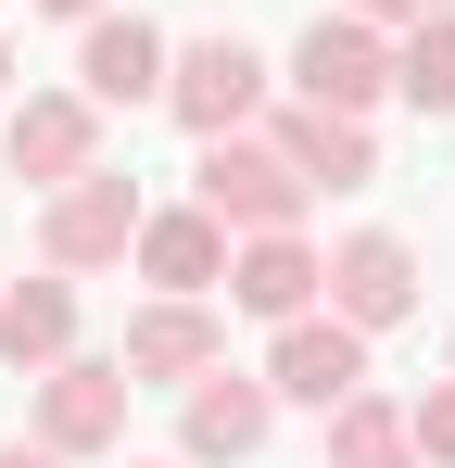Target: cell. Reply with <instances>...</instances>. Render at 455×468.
I'll use <instances>...</instances> for the list:
<instances>
[{"instance_id":"6da1fadb","label":"cell","mask_w":455,"mask_h":468,"mask_svg":"<svg viewBox=\"0 0 455 468\" xmlns=\"http://www.w3.org/2000/svg\"><path fill=\"white\" fill-rule=\"evenodd\" d=\"M190 203L216 216L228 240H253V229H303V165L266 140V127H228V140H203V165H190Z\"/></svg>"},{"instance_id":"7a4b0ae2","label":"cell","mask_w":455,"mask_h":468,"mask_svg":"<svg viewBox=\"0 0 455 468\" xmlns=\"http://www.w3.org/2000/svg\"><path fill=\"white\" fill-rule=\"evenodd\" d=\"M140 177H114V165H89L64 177L51 203H38V266H64V279H101V266H127V240H140Z\"/></svg>"},{"instance_id":"3957f363","label":"cell","mask_w":455,"mask_h":468,"mask_svg":"<svg viewBox=\"0 0 455 468\" xmlns=\"http://www.w3.org/2000/svg\"><path fill=\"white\" fill-rule=\"evenodd\" d=\"M266 51H253V38H177V51H164V114H177V127H190V140H228V127H253V114H266Z\"/></svg>"},{"instance_id":"277c9868","label":"cell","mask_w":455,"mask_h":468,"mask_svg":"<svg viewBox=\"0 0 455 468\" xmlns=\"http://www.w3.org/2000/svg\"><path fill=\"white\" fill-rule=\"evenodd\" d=\"M266 431H279V392H266V367H203V380L177 392V456L190 468H240V456H266Z\"/></svg>"},{"instance_id":"5b68a950","label":"cell","mask_w":455,"mask_h":468,"mask_svg":"<svg viewBox=\"0 0 455 468\" xmlns=\"http://www.w3.org/2000/svg\"><path fill=\"white\" fill-rule=\"evenodd\" d=\"M266 392H279V405H316V418H329V405H354V392H367V329H354V316H279V342H266Z\"/></svg>"},{"instance_id":"8992f818","label":"cell","mask_w":455,"mask_h":468,"mask_svg":"<svg viewBox=\"0 0 455 468\" xmlns=\"http://www.w3.org/2000/svg\"><path fill=\"white\" fill-rule=\"evenodd\" d=\"M127 355H64V367H38V443L51 456H114L127 443Z\"/></svg>"},{"instance_id":"52a82bcc","label":"cell","mask_w":455,"mask_h":468,"mask_svg":"<svg viewBox=\"0 0 455 468\" xmlns=\"http://www.w3.org/2000/svg\"><path fill=\"white\" fill-rule=\"evenodd\" d=\"M291 89L303 101H342V114H379V101H392V26L316 13V26L291 38Z\"/></svg>"},{"instance_id":"ba28073f","label":"cell","mask_w":455,"mask_h":468,"mask_svg":"<svg viewBox=\"0 0 455 468\" xmlns=\"http://www.w3.org/2000/svg\"><path fill=\"white\" fill-rule=\"evenodd\" d=\"M114 355H127V380H140V392H190V380L228 355V316H216V292H152V304L127 316Z\"/></svg>"},{"instance_id":"9c48e42d","label":"cell","mask_w":455,"mask_h":468,"mask_svg":"<svg viewBox=\"0 0 455 468\" xmlns=\"http://www.w3.org/2000/svg\"><path fill=\"white\" fill-rule=\"evenodd\" d=\"M0 153H13V177L64 190V177L101 165V101H89V89H26V101L0 114Z\"/></svg>"},{"instance_id":"30bf717a","label":"cell","mask_w":455,"mask_h":468,"mask_svg":"<svg viewBox=\"0 0 455 468\" xmlns=\"http://www.w3.org/2000/svg\"><path fill=\"white\" fill-rule=\"evenodd\" d=\"M228 304L266 316V329H279V316H316V304H329V253H316L303 229H253V240H228Z\"/></svg>"},{"instance_id":"8fae6325","label":"cell","mask_w":455,"mask_h":468,"mask_svg":"<svg viewBox=\"0 0 455 468\" xmlns=\"http://www.w3.org/2000/svg\"><path fill=\"white\" fill-rule=\"evenodd\" d=\"M329 316H354V329H405L418 316V240H392V229H354V240H329Z\"/></svg>"},{"instance_id":"7c38bea8","label":"cell","mask_w":455,"mask_h":468,"mask_svg":"<svg viewBox=\"0 0 455 468\" xmlns=\"http://www.w3.org/2000/svg\"><path fill=\"white\" fill-rule=\"evenodd\" d=\"M266 140L303 165V190H367V177H379V127L342 114V101H303V89L266 114Z\"/></svg>"},{"instance_id":"4fadbf2b","label":"cell","mask_w":455,"mask_h":468,"mask_svg":"<svg viewBox=\"0 0 455 468\" xmlns=\"http://www.w3.org/2000/svg\"><path fill=\"white\" fill-rule=\"evenodd\" d=\"M164 26L152 13H89V51H76V89L114 114V101H164Z\"/></svg>"},{"instance_id":"5bb4252c","label":"cell","mask_w":455,"mask_h":468,"mask_svg":"<svg viewBox=\"0 0 455 468\" xmlns=\"http://www.w3.org/2000/svg\"><path fill=\"white\" fill-rule=\"evenodd\" d=\"M127 266H140L152 292H228V229L203 216V203H164V216H140Z\"/></svg>"},{"instance_id":"9a60e30c","label":"cell","mask_w":455,"mask_h":468,"mask_svg":"<svg viewBox=\"0 0 455 468\" xmlns=\"http://www.w3.org/2000/svg\"><path fill=\"white\" fill-rule=\"evenodd\" d=\"M76 355V279H0V367L13 380H38V367H64Z\"/></svg>"},{"instance_id":"2e32d148","label":"cell","mask_w":455,"mask_h":468,"mask_svg":"<svg viewBox=\"0 0 455 468\" xmlns=\"http://www.w3.org/2000/svg\"><path fill=\"white\" fill-rule=\"evenodd\" d=\"M392 101L405 114H455V13L392 26Z\"/></svg>"},{"instance_id":"e0dca14e","label":"cell","mask_w":455,"mask_h":468,"mask_svg":"<svg viewBox=\"0 0 455 468\" xmlns=\"http://www.w3.org/2000/svg\"><path fill=\"white\" fill-rule=\"evenodd\" d=\"M329 468H418V431H405V405H392V392H354V405H329Z\"/></svg>"},{"instance_id":"ac0fdd59","label":"cell","mask_w":455,"mask_h":468,"mask_svg":"<svg viewBox=\"0 0 455 468\" xmlns=\"http://www.w3.org/2000/svg\"><path fill=\"white\" fill-rule=\"evenodd\" d=\"M405 431H418V456H430V468H455V380L418 392V405H405Z\"/></svg>"},{"instance_id":"d6986e66","label":"cell","mask_w":455,"mask_h":468,"mask_svg":"<svg viewBox=\"0 0 455 468\" xmlns=\"http://www.w3.org/2000/svg\"><path fill=\"white\" fill-rule=\"evenodd\" d=\"M367 26H418V13H443V0H354Z\"/></svg>"},{"instance_id":"ffe728a7","label":"cell","mask_w":455,"mask_h":468,"mask_svg":"<svg viewBox=\"0 0 455 468\" xmlns=\"http://www.w3.org/2000/svg\"><path fill=\"white\" fill-rule=\"evenodd\" d=\"M0 468H76V456H51V443H0Z\"/></svg>"},{"instance_id":"44dd1931","label":"cell","mask_w":455,"mask_h":468,"mask_svg":"<svg viewBox=\"0 0 455 468\" xmlns=\"http://www.w3.org/2000/svg\"><path fill=\"white\" fill-rule=\"evenodd\" d=\"M38 13H64V26H89V13H101V0H38Z\"/></svg>"},{"instance_id":"7402d4cb","label":"cell","mask_w":455,"mask_h":468,"mask_svg":"<svg viewBox=\"0 0 455 468\" xmlns=\"http://www.w3.org/2000/svg\"><path fill=\"white\" fill-rule=\"evenodd\" d=\"M127 468H164V456H127Z\"/></svg>"},{"instance_id":"603a6c76","label":"cell","mask_w":455,"mask_h":468,"mask_svg":"<svg viewBox=\"0 0 455 468\" xmlns=\"http://www.w3.org/2000/svg\"><path fill=\"white\" fill-rule=\"evenodd\" d=\"M0 77H13V51H0Z\"/></svg>"},{"instance_id":"cb8c5ba5","label":"cell","mask_w":455,"mask_h":468,"mask_svg":"<svg viewBox=\"0 0 455 468\" xmlns=\"http://www.w3.org/2000/svg\"><path fill=\"white\" fill-rule=\"evenodd\" d=\"M443 355H455V342H443Z\"/></svg>"}]
</instances>
